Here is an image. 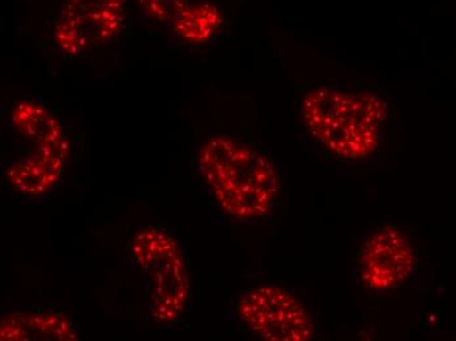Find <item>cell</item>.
Listing matches in <instances>:
<instances>
[{
  "label": "cell",
  "instance_id": "cell-6",
  "mask_svg": "<svg viewBox=\"0 0 456 341\" xmlns=\"http://www.w3.org/2000/svg\"><path fill=\"white\" fill-rule=\"evenodd\" d=\"M62 167L63 154L54 147H43L36 157L11 163L7 177L11 184L25 195H46L60 182Z\"/></svg>",
  "mask_w": 456,
  "mask_h": 341
},
{
  "label": "cell",
  "instance_id": "cell-4",
  "mask_svg": "<svg viewBox=\"0 0 456 341\" xmlns=\"http://www.w3.org/2000/svg\"><path fill=\"white\" fill-rule=\"evenodd\" d=\"M416 267V252L397 227L385 224L367 238L358 254V281L370 292L402 287Z\"/></svg>",
  "mask_w": 456,
  "mask_h": 341
},
{
  "label": "cell",
  "instance_id": "cell-2",
  "mask_svg": "<svg viewBox=\"0 0 456 341\" xmlns=\"http://www.w3.org/2000/svg\"><path fill=\"white\" fill-rule=\"evenodd\" d=\"M302 115L310 134L330 154L363 160L379 147L387 105L371 93L319 88L305 96Z\"/></svg>",
  "mask_w": 456,
  "mask_h": 341
},
{
  "label": "cell",
  "instance_id": "cell-7",
  "mask_svg": "<svg viewBox=\"0 0 456 341\" xmlns=\"http://www.w3.org/2000/svg\"><path fill=\"white\" fill-rule=\"evenodd\" d=\"M30 335L36 334L49 339L72 340L75 331L69 321L58 313H40L25 317Z\"/></svg>",
  "mask_w": 456,
  "mask_h": 341
},
{
  "label": "cell",
  "instance_id": "cell-1",
  "mask_svg": "<svg viewBox=\"0 0 456 341\" xmlns=\"http://www.w3.org/2000/svg\"><path fill=\"white\" fill-rule=\"evenodd\" d=\"M199 167L219 207L239 220H255L273 209L280 177L268 158L232 138L202 147Z\"/></svg>",
  "mask_w": 456,
  "mask_h": 341
},
{
  "label": "cell",
  "instance_id": "cell-5",
  "mask_svg": "<svg viewBox=\"0 0 456 341\" xmlns=\"http://www.w3.org/2000/svg\"><path fill=\"white\" fill-rule=\"evenodd\" d=\"M142 269L151 272L150 304L154 317L166 321L179 317L189 296L188 273L180 249Z\"/></svg>",
  "mask_w": 456,
  "mask_h": 341
},
{
  "label": "cell",
  "instance_id": "cell-3",
  "mask_svg": "<svg viewBox=\"0 0 456 341\" xmlns=\"http://www.w3.org/2000/svg\"><path fill=\"white\" fill-rule=\"evenodd\" d=\"M239 317L263 340L308 341L315 337L313 315L299 301L277 287H260L241 296Z\"/></svg>",
  "mask_w": 456,
  "mask_h": 341
}]
</instances>
